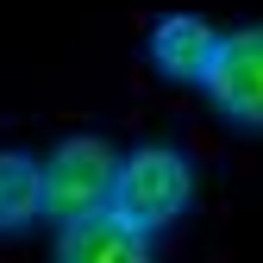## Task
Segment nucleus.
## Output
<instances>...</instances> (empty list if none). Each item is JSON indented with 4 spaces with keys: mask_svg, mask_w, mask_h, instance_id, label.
I'll list each match as a JSON object with an SVG mask.
<instances>
[{
    "mask_svg": "<svg viewBox=\"0 0 263 263\" xmlns=\"http://www.w3.org/2000/svg\"><path fill=\"white\" fill-rule=\"evenodd\" d=\"M194 207V157L182 144H132L119 151V170H113V201L107 213L138 226V232H163Z\"/></svg>",
    "mask_w": 263,
    "mask_h": 263,
    "instance_id": "obj_1",
    "label": "nucleus"
},
{
    "mask_svg": "<svg viewBox=\"0 0 263 263\" xmlns=\"http://www.w3.org/2000/svg\"><path fill=\"white\" fill-rule=\"evenodd\" d=\"M113 170H119V144L113 138H101V132H69L50 157H38V213L57 219V226L107 213Z\"/></svg>",
    "mask_w": 263,
    "mask_h": 263,
    "instance_id": "obj_2",
    "label": "nucleus"
},
{
    "mask_svg": "<svg viewBox=\"0 0 263 263\" xmlns=\"http://www.w3.org/2000/svg\"><path fill=\"white\" fill-rule=\"evenodd\" d=\"M201 94L213 101V113L226 125L263 132V25L219 31L213 63H207V76H201Z\"/></svg>",
    "mask_w": 263,
    "mask_h": 263,
    "instance_id": "obj_3",
    "label": "nucleus"
},
{
    "mask_svg": "<svg viewBox=\"0 0 263 263\" xmlns=\"http://www.w3.org/2000/svg\"><path fill=\"white\" fill-rule=\"evenodd\" d=\"M213 44H219V25L201 19V13H163L151 31H144V57L163 82H182V88H201L207 63H213Z\"/></svg>",
    "mask_w": 263,
    "mask_h": 263,
    "instance_id": "obj_4",
    "label": "nucleus"
},
{
    "mask_svg": "<svg viewBox=\"0 0 263 263\" xmlns=\"http://www.w3.org/2000/svg\"><path fill=\"white\" fill-rule=\"evenodd\" d=\"M57 263H157V245L113 213H88L57 226Z\"/></svg>",
    "mask_w": 263,
    "mask_h": 263,
    "instance_id": "obj_5",
    "label": "nucleus"
},
{
    "mask_svg": "<svg viewBox=\"0 0 263 263\" xmlns=\"http://www.w3.org/2000/svg\"><path fill=\"white\" fill-rule=\"evenodd\" d=\"M44 219L38 213V157L31 151H0V232Z\"/></svg>",
    "mask_w": 263,
    "mask_h": 263,
    "instance_id": "obj_6",
    "label": "nucleus"
}]
</instances>
